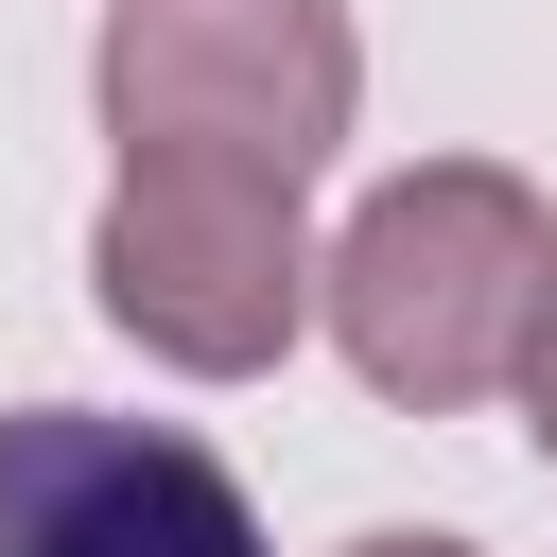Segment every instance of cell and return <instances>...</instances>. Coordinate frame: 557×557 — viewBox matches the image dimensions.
Returning a JSON list of instances; mask_svg holds the SVG:
<instances>
[{
    "mask_svg": "<svg viewBox=\"0 0 557 557\" xmlns=\"http://www.w3.org/2000/svg\"><path fill=\"white\" fill-rule=\"evenodd\" d=\"M87 296L122 348L191 366V383H261L313 313V226L278 174H226V157H122L104 226H87Z\"/></svg>",
    "mask_w": 557,
    "mask_h": 557,
    "instance_id": "cell-3",
    "label": "cell"
},
{
    "mask_svg": "<svg viewBox=\"0 0 557 557\" xmlns=\"http://www.w3.org/2000/svg\"><path fill=\"white\" fill-rule=\"evenodd\" d=\"M0 557H261V505L174 418L17 400L0 418Z\"/></svg>",
    "mask_w": 557,
    "mask_h": 557,
    "instance_id": "cell-4",
    "label": "cell"
},
{
    "mask_svg": "<svg viewBox=\"0 0 557 557\" xmlns=\"http://www.w3.org/2000/svg\"><path fill=\"white\" fill-rule=\"evenodd\" d=\"M348 557H470V540H418V522H383V540H348Z\"/></svg>",
    "mask_w": 557,
    "mask_h": 557,
    "instance_id": "cell-6",
    "label": "cell"
},
{
    "mask_svg": "<svg viewBox=\"0 0 557 557\" xmlns=\"http://www.w3.org/2000/svg\"><path fill=\"white\" fill-rule=\"evenodd\" d=\"M505 383H522V435H540V470H557V296H540V331H522Z\"/></svg>",
    "mask_w": 557,
    "mask_h": 557,
    "instance_id": "cell-5",
    "label": "cell"
},
{
    "mask_svg": "<svg viewBox=\"0 0 557 557\" xmlns=\"http://www.w3.org/2000/svg\"><path fill=\"white\" fill-rule=\"evenodd\" d=\"M313 296H331V348L366 366V400L453 418V400H487L522 366V331L557 296V209L505 157H418V174H383L348 209V244L313 261Z\"/></svg>",
    "mask_w": 557,
    "mask_h": 557,
    "instance_id": "cell-1",
    "label": "cell"
},
{
    "mask_svg": "<svg viewBox=\"0 0 557 557\" xmlns=\"http://www.w3.org/2000/svg\"><path fill=\"white\" fill-rule=\"evenodd\" d=\"M87 104L122 157H226V174H331L348 104H366V35L348 0H104Z\"/></svg>",
    "mask_w": 557,
    "mask_h": 557,
    "instance_id": "cell-2",
    "label": "cell"
}]
</instances>
